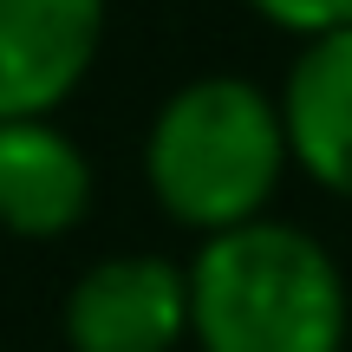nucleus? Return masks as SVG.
I'll list each match as a JSON object with an SVG mask.
<instances>
[{
	"instance_id": "1",
	"label": "nucleus",
	"mask_w": 352,
	"mask_h": 352,
	"mask_svg": "<svg viewBox=\"0 0 352 352\" xmlns=\"http://www.w3.org/2000/svg\"><path fill=\"white\" fill-rule=\"evenodd\" d=\"M346 274L294 222H241L189 261V340L202 352H346Z\"/></svg>"
},
{
	"instance_id": "2",
	"label": "nucleus",
	"mask_w": 352,
	"mask_h": 352,
	"mask_svg": "<svg viewBox=\"0 0 352 352\" xmlns=\"http://www.w3.org/2000/svg\"><path fill=\"white\" fill-rule=\"evenodd\" d=\"M287 124L280 98L248 78H196L170 91L144 138V176L183 228L202 241L241 222H261L287 170Z\"/></svg>"
},
{
	"instance_id": "3",
	"label": "nucleus",
	"mask_w": 352,
	"mask_h": 352,
	"mask_svg": "<svg viewBox=\"0 0 352 352\" xmlns=\"http://www.w3.org/2000/svg\"><path fill=\"white\" fill-rule=\"evenodd\" d=\"M189 340V267L164 254H104L65 294L72 352H176Z\"/></svg>"
},
{
	"instance_id": "4",
	"label": "nucleus",
	"mask_w": 352,
	"mask_h": 352,
	"mask_svg": "<svg viewBox=\"0 0 352 352\" xmlns=\"http://www.w3.org/2000/svg\"><path fill=\"white\" fill-rule=\"evenodd\" d=\"M104 46V0H0V124L52 118Z\"/></svg>"
},
{
	"instance_id": "5",
	"label": "nucleus",
	"mask_w": 352,
	"mask_h": 352,
	"mask_svg": "<svg viewBox=\"0 0 352 352\" xmlns=\"http://www.w3.org/2000/svg\"><path fill=\"white\" fill-rule=\"evenodd\" d=\"M91 209V164L52 118L0 124V228L20 241L72 235Z\"/></svg>"
},
{
	"instance_id": "6",
	"label": "nucleus",
	"mask_w": 352,
	"mask_h": 352,
	"mask_svg": "<svg viewBox=\"0 0 352 352\" xmlns=\"http://www.w3.org/2000/svg\"><path fill=\"white\" fill-rule=\"evenodd\" d=\"M280 124H287L294 164L327 196L352 202V26L300 46L280 85Z\"/></svg>"
},
{
	"instance_id": "7",
	"label": "nucleus",
	"mask_w": 352,
	"mask_h": 352,
	"mask_svg": "<svg viewBox=\"0 0 352 352\" xmlns=\"http://www.w3.org/2000/svg\"><path fill=\"white\" fill-rule=\"evenodd\" d=\"M248 7L294 39H327L352 26V0H248Z\"/></svg>"
}]
</instances>
